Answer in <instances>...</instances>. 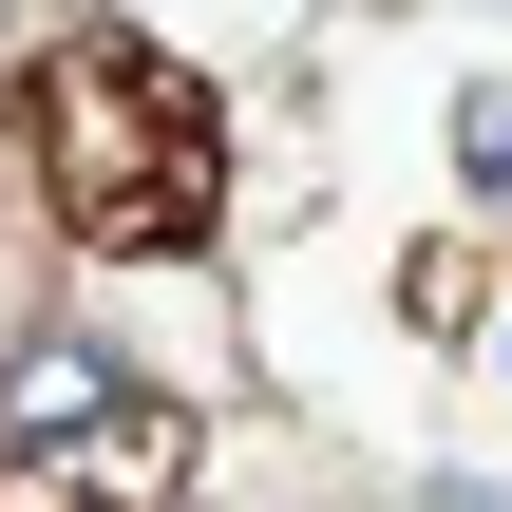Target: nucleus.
Here are the masks:
<instances>
[{
	"instance_id": "obj_3",
	"label": "nucleus",
	"mask_w": 512,
	"mask_h": 512,
	"mask_svg": "<svg viewBox=\"0 0 512 512\" xmlns=\"http://www.w3.org/2000/svg\"><path fill=\"white\" fill-rule=\"evenodd\" d=\"M19 19H38V0H0V57H19Z\"/></svg>"
},
{
	"instance_id": "obj_1",
	"label": "nucleus",
	"mask_w": 512,
	"mask_h": 512,
	"mask_svg": "<svg viewBox=\"0 0 512 512\" xmlns=\"http://www.w3.org/2000/svg\"><path fill=\"white\" fill-rule=\"evenodd\" d=\"M38 190L76 247H209L228 209V114L152 57V38H57L38 76Z\"/></svg>"
},
{
	"instance_id": "obj_2",
	"label": "nucleus",
	"mask_w": 512,
	"mask_h": 512,
	"mask_svg": "<svg viewBox=\"0 0 512 512\" xmlns=\"http://www.w3.org/2000/svg\"><path fill=\"white\" fill-rule=\"evenodd\" d=\"M475 190H512V95H475Z\"/></svg>"
}]
</instances>
